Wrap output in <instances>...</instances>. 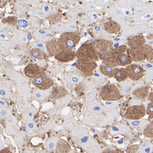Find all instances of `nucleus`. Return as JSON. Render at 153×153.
<instances>
[{"label":"nucleus","mask_w":153,"mask_h":153,"mask_svg":"<svg viewBox=\"0 0 153 153\" xmlns=\"http://www.w3.org/2000/svg\"></svg>","instance_id":"61"},{"label":"nucleus","mask_w":153,"mask_h":153,"mask_svg":"<svg viewBox=\"0 0 153 153\" xmlns=\"http://www.w3.org/2000/svg\"><path fill=\"white\" fill-rule=\"evenodd\" d=\"M27 134L30 137L36 135L38 131V128L36 125L32 122L27 124Z\"/></svg>","instance_id":"39"},{"label":"nucleus","mask_w":153,"mask_h":153,"mask_svg":"<svg viewBox=\"0 0 153 153\" xmlns=\"http://www.w3.org/2000/svg\"><path fill=\"white\" fill-rule=\"evenodd\" d=\"M69 153H77L73 152V151H71V152Z\"/></svg>","instance_id":"58"},{"label":"nucleus","mask_w":153,"mask_h":153,"mask_svg":"<svg viewBox=\"0 0 153 153\" xmlns=\"http://www.w3.org/2000/svg\"><path fill=\"white\" fill-rule=\"evenodd\" d=\"M128 122L131 126L133 127H137L139 126L142 123L144 120L143 118L138 120H127Z\"/></svg>","instance_id":"46"},{"label":"nucleus","mask_w":153,"mask_h":153,"mask_svg":"<svg viewBox=\"0 0 153 153\" xmlns=\"http://www.w3.org/2000/svg\"><path fill=\"white\" fill-rule=\"evenodd\" d=\"M149 121L151 124H153V114L149 115Z\"/></svg>","instance_id":"57"},{"label":"nucleus","mask_w":153,"mask_h":153,"mask_svg":"<svg viewBox=\"0 0 153 153\" xmlns=\"http://www.w3.org/2000/svg\"><path fill=\"white\" fill-rule=\"evenodd\" d=\"M146 59L149 62L151 63H153V49H152L150 53L147 56Z\"/></svg>","instance_id":"53"},{"label":"nucleus","mask_w":153,"mask_h":153,"mask_svg":"<svg viewBox=\"0 0 153 153\" xmlns=\"http://www.w3.org/2000/svg\"><path fill=\"white\" fill-rule=\"evenodd\" d=\"M152 153H153V152H152Z\"/></svg>","instance_id":"60"},{"label":"nucleus","mask_w":153,"mask_h":153,"mask_svg":"<svg viewBox=\"0 0 153 153\" xmlns=\"http://www.w3.org/2000/svg\"><path fill=\"white\" fill-rule=\"evenodd\" d=\"M59 136H56L48 138L45 142V147L49 151L55 150L58 143L60 140Z\"/></svg>","instance_id":"32"},{"label":"nucleus","mask_w":153,"mask_h":153,"mask_svg":"<svg viewBox=\"0 0 153 153\" xmlns=\"http://www.w3.org/2000/svg\"><path fill=\"white\" fill-rule=\"evenodd\" d=\"M102 108L99 104L96 102L85 104L83 109V112L84 114L93 113H98L102 115Z\"/></svg>","instance_id":"20"},{"label":"nucleus","mask_w":153,"mask_h":153,"mask_svg":"<svg viewBox=\"0 0 153 153\" xmlns=\"http://www.w3.org/2000/svg\"><path fill=\"white\" fill-rule=\"evenodd\" d=\"M94 83H80L76 88V92L78 95L84 93L94 90L97 87Z\"/></svg>","instance_id":"26"},{"label":"nucleus","mask_w":153,"mask_h":153,"mask_svg":"<svg viewBox=\"0 0 153 153\" xmlns=\"http://www.w3.org/2000/svg\"><path fill=\"white\" fill-rule=\"evenodd\" d=\"M93 44L96 48L99 59L103 61L104 65L111 68L118 66L112 56L114 49L112 42L103 39H97Z\"/></svg>","instance_id":"2"},{"label":"nucleus","mask_w":153,"mask_h":153,"mask_svg":"<svg viewBox=\"0 0 153 153\" xmlns=\"http://www.w3.org/2000/svg\"><path fill=\"white\" fill-rule=\"evenodd\" d=\"M17 18L15 16L9 17L5 19H3L2 21L3 23H8L10 25H16L17 23Z\"/></svg>","instance_id":"45"},{"label":"nucleus","mask_w":153,"mask_h":153,"mask_svg":"<svg viewBox=\"0 0 153 153\" xmlns=\"http://www.w3.org/2000/svg\"><path fill=\"white\" fill-rule=\"evenodd\" d=\"M104 29L108 33H115L118 32L121 29V26L116 22L113 20L108 21L104 24Z\"/></svg>","instance_id":"28"},{"label":"nucleus","mask_w":153,"mask_h":153,"mask_svg":"<svg viewBox=\"0 0 153 153\" xmlns=\"http://www.w3.org/2000/svg\"><path fill=\"white\" fill-rule=\"evenodd\" d=\"M53 33L51 29H40L33 32V38L37 42H48L53 36Z\"/></svg>","instance_id":"16"},{"label":"nucleus","mask_w":153,"mask_h":153,"mask_svg":"<svg viewBox=\"0 0 153 153\" xmlns=\"http://www.w3.org/2000/svg\"><path fill=\"white\" fill-rule=\"evenodd\" d=\"M128 77L126 69L124 68H115L114 77L119 82L124 81Z\"/></svg>","instance_id":"31"},{"label":"nucleus","mask_w":153,"mask_h":153,"mask_svg":"<svg viewBox=\"0 0 153 153\" xmlns=\"http://www.w3.org/2000/svg\"><path fill=\"white\" fill-rule=\"evenodd\" d=\"M130 128L126 123L118 122L115 123L110 127L108 132L112 136L119 135H125L130 131Z\"/></svg>","instance_id":"14"},{"label":"nucleus","mask_w":153,"mask_h":153,"mask_svg":"<svg viewBox=\"0 0 153 153\" xmlns=\"http://www.w3.org/2000/svg\"><path fill=\"white\" fill-rule=\"evenodd\" d=\"M94 76L95 80L99 83H104V82L107 81V78H106L104 76H102L101 74H100V73H96V74H94Z\"/></svg>","instance_id":"47"},{"label":"nucleus","mask_w":153,"mask_h":153,"mask_svg":"<svg viewBox=\"0 0 153 153\" xmlns=\"http://www.w3.org/2000/svg\"><path fill=\"white\" fill-rule=\"evenodd\" d=\"M126 69L128 77L133 81H137L144 75V70L139 65H130Z\"/></svg>","instance_id":"13"},{"label":"nucleus","mask_w":153,"mask_h":153,"mask_svg":"<svg viewBox=\"0 0 153 153\" xmlns=\"http://www.w3.org/2000/svg\"><path fill=\"white\" fill-rule=\"evenodd\" d=\"M102 115L98 113H93L85 114L81 122L84 126L88 127H97L100 126Z\"/></svg>","instance_id":"12"},{"label":"nucleus","mask_w":153,"mask_h":153,"mask_svg":"<svg viewBox=\"0 0 153 153\" xmlns=\"http://www.w3.org/2000/svg\"><path fill=\"white\" fill-rule=\"evenodd\" d=\"M71 150L69 143L63 139H60L56 147V153H69Z\"/></svg>","instance_id":"30"},{"label":"nucleus","mask_w":153,"mask_h":153,"mask_svg":"<svg viewBox=\"0 0 153 153\" xmlns=\"http://www.w3.org/2000/svg\"><path fill=\"white\" fill-rule=\"evenodd\" d=\"M64 81L67 88L71 89L79 83L81 79L76 76L66 74L64 76Z\"/></svg>","instance_id":"25"},{"label":"nucleus","mask_w":153,"mask_h":153,"mask_svg":"<svg viewBox=\"0 0 153 153\" xmlns=\"http://www.w3.org/2000/svg\"><path fill=\"white\" fill-rule=\"evenodd\" d=\"M62 16L60 13H57L52 15L47 18L50 24H54L59 23L61 21Z\"/></svg>","instance_id":"40"},{"label":"nucleus","mask_w":153,"mask_h":153,"mask_svg":"<svg viewBox=\"0 0 153 153\" xmlns=\"http://www.w3.org/2000/svg\"><path fill=\"white\" fill-rule=\"evenodd\" d=\"M141 102L139 100H132L130 102V106L136 105V104H137V105H141V104H140Z\"/></svg>","instance_id":"54"},{"label":"nucleus","mask_w":153,"mask_h":153,"mask_svg":"<svg viewBox=\"0 0 153 153\" xmlns=\"http://www.w3.org/2000/svg\"><path fill=\"white\" fill-rule=\"evenodd\" d=\"M18 22L19 25L21 27H27L28 25L27 22L23 19L18 20Z\"/></svg>","instance_id":"52"},{"label":"nucleus","mask_w":153,"mask_h":153,"mask_svg":"<svg viewBox=\"0 0 153 153\" xmlns=\"http://www.w3.org/2000/svg\"><path fill=\"white\" fill-rule=\"evenodd\" d=\"M53 97L56 100L61 99L68 94L66 88L63 86L53 87L51 93Z\"/></svg>","instance_id":"21"},{"label":"nucleus","mask_w":153,"mask_h":153,"mask_svg":"<svg viewBox=\"0 0 153 153\" xmlns=\"http://www.w3.org/2000/svg\"><path fill=\"white\" fill-rule=\"evenodd\" d=\"M16 89L19 99L22 98H30L32 97L31 90L27 85H18Z\"/></svg>","instance_id":"24"},{"label":"nucleus","mask_w":153,"mask_h":153,"mask_svg":"<svg viewBox=\"0 0 153 153\" xmlns=\"http://www.w3.org/2000/svg\"><path fill=\"white\" fill-rule=\"evenodd\" d=\"M97 96L96 91L93 90L86 92L83 97L82 102L84 104L92 103L94 102Z\"/></svg>","instance_id":"34"},{"label":"nucleus","mask_w":153,"mask_h":153,"mask_svg":"<svg viewBox=\"0 0 153 153\" xmlns=\"http://www.w3.org/2000/svg\"><path fill=\"white\" fill-rule=\"evenodd\" d=\"M46 47L48 53L52 56L56 55L61 51L58 42L55 40H50L47 42Z\"/></svg>","instance_id":"23"},{"label":"nucleus","mask_w":153,"mask_h":153,"mask_svg":"<svg viewBox=\"0 0 153 153\" xmlns=\"http://www.w3.org/2000/svg\"><path fill=\"white\" fill-rule=\"evenodd\" d=\"M100 153H120L119 151L114 147H106Z\"/></svg>","instance_id":"48"},{"label":"nucleus","mask_w":153,"mask_h":153,"mask_svg":"<svg viewBox=\"0 0 153 153\" xmlns=\"http://www.w3.org/2000/svg\"><path fill=\"white\" fill-rule=\"evenodd\" d=\"M149 89L148 86L141 87L135 89L132 94L136 99L144 100L148 96Z\"/></svg>","instance_id":"27"},{"label":"nucleus","mask_w":153,"mask_h":153,"mask_svg":"<svg viewBox=\"0 0 153 153\" xmlns=\"http://www.w3.org/2000/svg\"><path fill=\"white\" fill-rule=\"evenodd\" d=\"M45 152H36V153H44Z\"/></svg>","instance_id":"59"},{"label":"nucleus","mask_w":153,"mask_h":153,"mask_svg":"<svg viewBox=\"0 0 153 153\" xmlns=\"http://www.w3.org/2000/svg\"><path fill=\"white\" fill-rule=\"evenodd\" d=\"M42 71V69L38 65L34 64L28 65L24 69L25 75L31 78H36Z\"/></svg>","instance_id":"19"},{"label":"nucleus","mask_w":153,"mask_h":153,"mask_svg":"<svg viewBox=\"0 0 153 153\" xmlns=\"http://www.w3.org/2000/svg\"><path fill=\"white\" fill-rule=\"evenodd\" d=\"M72 97L71 94H68L66 97L61 99L56 100V102L57 105H63L65 104H68L71 101Z\"/></svg>","instance_id":"42"},{"label":"nucleus","mask_w":153,"mask_h":153,"mask_svg":"<svg viewBox=\"0 0 153 153\" xmlns=\"http://www.w3.org/2000/svg\"><path fill=\"white\" fill-rule=\"evenodd\" d=\"M146 113L149 115L153 114V102H151L147 105Z\"/></svg>","instance_id":"49"},{"label":"nucleus","mask_w":153,"mask_h":153,"mask_svg":"<svg viewBox=\"0 0 153 153\" xmlns=\"http://www.w3.org/2000/svg\"><path fill=\"white\" fill-rule=\"evenodd\" d=\"M32 82L35 87L42 90H48L54 85L53 82L43 71L38 76L33 79Z\"/></svg>","instance_id":"11"},{"label":"nucleus","mask_w":153,"mask_h":153,"mask_svg":"<svg viewBox=\"0 0 153 153\" xmlns=\"http://www.w3.org/2000/svg\"><path fill=\"white\" fill-rule=\"evenodd\" d=\"M119 117V114L117 110L107 112L102 117L100 126H105L114 123Z\"/></svg>","instance_id":"17"},{"label":"nucleus","mask_w":153,"mask_h":153,"mask_svg":"<svg viewBox=\"0 0 153 153\" xmlns=\"http://www.w3.org/2000/svg\"><path fill=\"white\" fill-rule=\"evenodd\" d=\"M132 60L139 62L145 60L152 50V47L149 45H143L134 49L129 48Z\"/></svg>","instance_id":"10"},{"label":"nucleus","mask_w":153,"mask_h":153,"mask_svg":"<svg viewBox=\"0 0 153 153\" xmlns=\"http://www.w3.org/2000/svg\"><path fill=\"white\" fill-rule=\"evenodd\" d=\"M145 40L142 35H137L130 38L128 42L129 48L134 49L144 45Z\"/></svg>","instance_id":"22"},{"label":"nucleus","mask_w":153,"mask_h":153,"mask_svg":"<svg viewBox=\"0 0 153 153\" xmlns=\"http://www.w3.org/2000/svg\"><path fill=\"white\" fill-rule=\"evenodd\" d=\"M52 89L50 88L46 90H42L40 89H35L33 92V96L39 100L43 101L48 98L51 94Z\"/></svg>","instance_id":"29"},{"label":"nucleus","mask_w":153,"mask_h":153,"mask_svg":"<svg viewBox=\"0 0 153 153\" xmlns=\"http://www.w3.org/2000/svg\"><path fill=\"white\" fill-rule=\"evenodd\" d=\"M149 100L151 102H153V92L149 93L148 96Z\"/></svg>","instance_id":"55"},{"label":"nucleus","mask_w":153,"mask_h":153,"mask_svg":"<svg viewBox=\"0 0 153 153\" xmlns=\"http://www.w3.org/2000/svg\"><path fill=\"white\" fill-rule=\"evenodd\" d=\"M78 59L82 60L98 61L99 59L96 48L92 43H85L80 47L76 53Z\"/></svg>","instance_id":"5"},{"label":"nucleus","mask_w":153,"mask_h":153,"mask_svg":"<svg viewBox=\"0 0 153 153\" xmlns=\"http://www.w3.org/2000/svg\"><path fill=\"white\" fill-rule=\"evenodd\" d=\"M19 102L18 107L22 112V118L25 123L31 122L37 112L36 108L28 102L27 100H22Z\"/></svg>","instance_id":"6"},{"label":"nucleus","mask_w":153,"mask_h":153,"mask_svg":"<svg viewBox=\"0 0 153 153\" xmlns=\"http://www.w3.org/2000/svg\"><path fill=\"white\" fill-rule=\"evenodd\" d=\"M112 56L119 66L130 65L133 61L129 48L125 45L119 46L114 48L112 53Z\"/></svg>","instance_id":"4"},{"label":"nucleus","mask_w":153,"mask_h":153,"mask_svg":"<svg viewBox=\"0 0 153 153\" xmlns=\"http://www.w3.org/2000/svg\"><path fill=\"white\" fill-rule=\"evenodd\" d=\"M119 102L117 101H116L106 102H105V107L102 109L103 111L107 113L108 111L115 110L118 107Z\"/></svg>","instance_id":"38"},{"label":"nucleus","mask_w":153,"mask_h":153,"mask_svg":"<svg viewBox=\"0 0 153 153\" xmlns=\"http://www.w3.org/2000/svg\"><path fill=\"white\" fill-rule=\"evenodd\" d=\"M146 113V110L143 104L132 106L128 108L124 117L127 120H138L143 118Z\"/></svg>","instance_id":"9"},{"label":"nucleus","mask_w":153,"mask_h":153,"mask_svg":"<svg viewBox=\"0 0 153 153\" xmlns=\"http://www.w3.org/2000/svg\"><path fill=\"white\" fill-rule=\"evenodd\" d=\"M0 93L2 97L7 98H10L11 95L10 89L3 86H1Z\"/></svg>","instance_id":"43"},{"label":"nucleus","mask_w":153,"mask_h":153,"mask_svg":"<svg viewBox=\"0 0 153 153\" xmlns=\"http://www.w3.org/2000/svg\"><path fill=\"white\" fill-rule=\"evenodd\" d=\"M150 123L149 121L144 120L139 126V130L140 131H143L146 126Z\"/></svg>","instance_id":"51"},{"label":"nucleus","mask_w":153,"mask_h":153,"mask_svg":"<svg viewBox=\"0 0 153 153\" xmlns=\"http://www.w3.org/2000/svg\"><path fill=\"white\" fill-rule=\"evenodd\" d=\"M76 53L73 51H61L55 56V58L59 62L67 63L76 59Z\"/></svg>","instance_id":"18"},{"label":"nucleus","mask_w":153,"mask_h":153,"mask_svg":"<svg viewBox=\"0 0 153 153\" xmlns=\"http://www.w3.org/2000/svg\"><path fill=\"white\" fill-rule=\"evenodd\" d=\"M12 115V112L10 108H7L5 109H1V118H8L11 116Z\"/></svg>","instance_id":"44"},{"label":"nucleus","mask_w":153,"mask_h":153,"mask_svg":"<svg viewBox=\"0 0 153 153\" xmlns=\"http://www.w3.org/2000/svg\"><path fill=\"white\" fill-rule=\"evenodd\" d=\"M26 135L23 132H19L16 133L14 138L15 143L18 148L21 149L23 147L26 140Z\"/></svg>","instance_id":"35"},{"label":"nucleus","mask_w":153,"mask_h":153,"mask_svg":"<svg viewBox=\"0 0 153 153\" xmlns=\"http://www.w3.org/2000/svg\"><path fill=\"white\" fill-rule=\"evenodd\" d=\"M115 68L102 65L100 66V71L103 75L110 78L114 77Z\"/></svg>","instance_id":"36"},{"label":"nucleus","mask_w":153,"mask_h":153,"mask_svg":"<svg viewBox=\"0 0 153 153\" xmlns=\"http://www.w3.org/2000/svg\"><path fill=\"white\" fill-rule=\"evenodd\" d=\"M8 104L6 101H5L3 99L1 98V100H0V108H1V109H5V108H8Z\"/></svg>","instance_id":"50"},{"label":"nucleus","mask_w":153,"mask_h":153,"mask_svg":"<svg viewBox=\"0 0 153 153\" xmlns=\"http://www.w3.org/2000/svg\"><path fill=\"white\" fill-rule=\"evenodd\" d=\"M81 36L76 32H67L63 33L58 41L61 51H71L79 43Z\"/></svg>","instance_id":"3"},{"label":"nucleus","mask_w":153,"mask_h":153,"mask_svg":"<svg viewBox=\"0 0 153 153\" xmlns=\"http://www.w3.org/2000/svg\"><path fill=\"white\" fill-rule=\"evenodd\" d=\"M71 137L75 144L88 153H100V145L90 134L88 128L82 125L76 127L72 131Z\"/></svg>","instance_id":"1"},{"label":"nucleus","mask_w":153,"mask_h":153,"mask_svg":"<svg viewBox=\"0 0 153 153\" xmlns=\"http://www.w3.org/2000/svg\"><path fill=\"white\" fill-rule=\"evenodd\" d=\"M30 54L32 56L36 59H43L45 58V54L40 48H33L31 50Z\"/></svg>","instance_id":"37"},{"label":"nucleus","mask_w":153,"mask_h":153,"mask_svg":"<svg viewBox=\"0 0 153 153\" xmlns=\"http://www.w3.org/2000/svg\"><path fill=\"white\" fill-rule=\"evenodd\" d=\"M76 67L84 76L89 77L93 75L94 71L97 68L98 65L96 61H94L78 59Z\"/></svg>","instance_id":"8"},{"label":"nucleus","mask_w":153,"mask_h":153,"mask_svg":"<svg viewBox=\"0 0 153 153\" xmlns=\"http://www.w3.org/2000/svg\"><path fill=\"white\" fill-rule=\"evenodd\" d=\"M19 129L18 121L15 117L11 116L7 118L5 123V131L7 135H16Z\"/></svg>","instance_id":"15"},{"label":"nucleus","mask_w":153,"mask_h":153,"mask_svg":"<svg viewBox=\"0 0 153 153\" xmlns=\"http://www.w3.org/2000/svg\"><path fill=\"white\" fill-rule=\"evenodd\" d=\"M153 152V143L150 141H145L140 145L136 153Z\"/></svg>","instance_id":"33"},{"label":"nucleus","mask_w":153,"mask_h":153,"mask_svg":"<svg viewBox=\"0 0 153 153\" xmlns=\"http://www.w3.org/2000/svg\"><path fill=\"white\" fill-rule=\"evenodd\" d=\"M0 153H13L12 152H11L10 151H9L8 149H4L1 151Z\"/></svg>","instance_id":"56"},{"label":"nucleus","mask_w":153,"mask_h":153,"mask_svg":"<svg viewBox=\"0 0 153 153\" xmlns=\"http://www.w3.org/2000/svg\"><path fill=\"white\" fill-rule=\"evenodd\" d=\"M143 132L145 137L148 138L153 137V124L149 123L146 126Z\"/></svg>","instance_id":"41"},{"label":"nucleus","mask_w":153,"mask_h":153,"mask_svg":"<svg viewBox=\"0 0 153 153\" xmlns=\"http://www.w3.org/2000/svg\"><path fill=\"white\" fill-rule=\"evenodd\" d=\"M100 96L102 100L106 102L116 101L122 98L118 88L113 85L104 86L101 91Z\"/></svg>","instance_id":"7"}]
</instances>
